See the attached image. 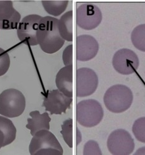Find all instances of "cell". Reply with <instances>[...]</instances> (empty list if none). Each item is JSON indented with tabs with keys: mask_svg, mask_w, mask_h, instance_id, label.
<instances>
[{
	"mask_svg": "<svg viewBox=\"0 0 145 155\" xmlns=\"http://www.w3.org/2000/svg\"><path fill=\"white\" fill-rule=\"evenodd\" d=\"M58 19L51 16L42 17L37 31V40L41 50L52 54L64 46L65 40L60 36Z\"/></svg>",
	"mask_w": 145,
	"mask_h": 155,
	"instance_id": "6da1fadb",
	"label": "cell"
},
{
	"mask_svg": "<svg viewBox=\"0 0 145 155\" xmlns=\"http://www.w3.org/2000/svg\"><path fill=\"white\" fill-rule=\"evenodd\" d=\"M133 99V94L128 87L117 84L107 89L103 97V102L110 112L122 113L130 108Z\"/></svg>",
	"mask_w": 145,
	"mask_h": 155,
	"instance_id": "7a4b0ae2",
	"label": "cell"
},
{
	"mask_svg": "<svg viewBox=\"0 0 145 155\" xmlns=\"http://www.w3.org/2000/svg\"><path fill=\"white\" fill-rule=\"evenodd\" d=\"M31 155H62L64 150L55 135L48 130L37 132L31 140L29 147Z\"/></svg>",
	"mask_w": 145,
	"mask_h": 155,
	"instance_id": "3957f363",
	"label": "cell"
},
{
	"mask_svg": "<svg viewBox=\"0 0 145 155\" xmlns=\"http://www.w3.org/2000/svg\"><path fill=\"white\" fill-rule=\"evenodd\" d=\"M103 116V109L96 100H84L77 105L76 118L81 126L86 128L95 127L102 121Z\"/></svg>",
	"mask_w": 145,
	"mask_h": 155,
	"instance_id": "277c9868",
	"label": "cell"
},
{
	"mask_svg": "<svg viewBox=\"0 0 145 155\" xmlns=\"http://www.w3.org/2000/svg\"><path fill=\"white\" fill-rule=\"evenodd\" d=\"M26 105L24 95L17 89H7L0 94V114L5 117L15 118L20 116Z\"/></svg>",
	"mask_w": 145,
	"mask_h": 155,
	"instance_id": "5b68a950",
	"label": "cell"
},
{
	"mask_svg": "<svg viewBox=\"0 0 145 155\" xmlns=\"http://www.w3.org/2000/svg\"><path fill=\"white\" fill-rule=\"evenodd\" d=\"M107 147L113 155H129L134 150L135 143L128 131L117 129L109 135Z\"/></svg>",
	"mask_w": 145,
	"mask_h": 155,
	"instance_id": "8992f818",
	"label": "cell"
},
{
	"mask_svg": "<svg viewBox=\"0 0 145 155\" xmlns=\"http://www.w3.org/2000/svg\"><path fill=\"white\" fill-rule=\"evenodd\" d=\"M112 65L119 74L129 75L137 70L140 66V59L134 51L128 48H122L113 55Z\"/></svg>",
	"mask_w": 145,
	"mask_h": 155,
	"instance_id": "52a82bcc",
	"label": "cell"
},
{
	"mask_svg": "<svg viewBox=\"0 0 145 155\" xmlns=\"http://www.w3.org/2000/svg\"><path fill=\"white\" fill-rule=\"evenodd\" d=\"M76 21L77 25L81 29L93 30L102 22V11L95 5L83 4L77 9Z\"/></svg>",
	"mask_w": 145,
	"mask_h": 155,
	"instance_id": "ba28073f",
	"label": "cell"
},
{
	"mask_svg": "<svg viewBox=\"0 0 145 155\" xmlns=\"http://www.w3.org/2000/svg\"><path fill=\"white\" fill-rule=\"evenodd\" d=\"M98 84V77L93 69L87 68L77 69L76 94L78 97H84L93 94L96 92Z\"/></svg>",
	"mask_w": 145,
	"mask_h": 155,
	"instance_id": "9c48e42d",
	"label": "cell"
},
{
	"mask_svg": "<svg viewBox=\"0 0 145 155\" xmlns=\"http://www.w3.org/2000/svg\"><path fill=\"white\" fill-rule=\"evenodd\" d=\"M41 18V16L36 14L29 15L23 18L17 28V36L20 41L30 46L38 45L37 31Z\"/></svg>",
	"mask_w": 145,
	"mask_h": 155,
	"instance_id": "30bf717a",
	"label": "cell"
},
{
	"mask_svg": "<svg viewBox=\"0 0 145 155\" xmlns=\"http://www.w3.org/2000/svg\"><path fill=\"white\" fill-rule=\"evenodd\" d=\"M72 102V97H68L56 89L48 91L43 106L51 114H61L66 112Z\"/></svg>",
	"mask_w": 145,
	"mask_h": 155,
	"instance_id": "8fae6325",
	"label": "cell"
},
{
	"mask_svg": "<svg viewBox=\"0 0 145 155\" xmlns=\"http://www.w3.org/2000/svg\"><path fill=\"white\" fill-rule=\"evenodd\" d=\"M99 48V43L93 36L83 35L77 36L76 40V57L81 62H86L95 57Z\"/></svg>",
	"mask_w": 145,
	"mask_h": 155,
	"instance_id": "7c38bea8",
	"label": "cell"
},
{
	"mask_svg": "<svg viewBox=\"0 0 145 155\" xmlns=\"http://www.w3.org/2000/svg\"><path fill=\"white\" fill-rule=\"evenodd\" d=\"M21 15L14 7L11 1H0V29H17Z\"/></svg>",
	"mask_w": 145,
	"mask_h": 155,
	"instance_id": "4fadbf2b",
	"label": "cell"
},
{
	"mask_svg": "<svg viewBox=\"0 0 145 155\" xmlns=\"http://www.w3.org/2000/svg\"><path fill=\"white\" fill-rule=\"evenodd\" d=\"M55 83L58 90L68 97H73V66L62 68L56 76Z\"/></svg>",
	"mask_w": 145,
	"mask_h": 155,
	"instance_id": "5bb4252c",
	"label": "cell"
},
{
	"mask_svg": "<svg viewBox=\"0 0 145 155\" xmlns=\"http://www.w3.org/2000/svg\"><path fill=\"white\" fill-rule=\"evenodd\" d=\"M30 118L27 119L26 128L29 129L30 134L33 135L41 130H49L51 118L48 113L41 114L39 111H33L29 113Z\"/></svg>",
	"mask_w": 145,
	"mask_h": 155,
	"instance_id": "9a60e30c",
	"label": "cell"
},
{
	"mask_svg": "<svg viewBox=\"0 0 145 155\" xmlns=\"http://www.w3.org/2000/svg\"><path fill=\"white\" fill-rule=\"evenodd\" d=\"M60 36L65 41H73V11L67 12L58 21Z\"/></svg>",
	"mask_w": 145,
	"mask_h": 155,
	"instance_id": "2e32d148",
	"label": "cell"
},
{
	"mask_svg": "<svg viewBox=\"0 0 145 155\" xmlns=\"http://www.w3.org/2000/svg\"><path fill=\"white\" fill-rule=\"evenodd\" d=\"M0 130L4 134L3 147L12 143L15 140L17 129L13 122L5 116H0Z\"/></svg>",
	"mask_w": 145,
	"mask_h": 155,
	"instance_id": "e0dca14e",
	"label": "cell"
},
{
	"mask_svg": "<svg viewBox=\"0 0 145 155\" xmlns=\"http://www.w3.org/2000/svg\"><path fill=\"white\" fill-rule=\"evenodd\" d=\"M45 11L49 15L57 17L63 14L68 5V1H42Z\"/></svg>",
	"mask_w": 145,
	"mask_h": 155,
	"instance_id": "ac0fdd59",
	"label": "cell"
},
{
	"mask_svg": "<svg viewBox=\"0 0 145 155\" xmlns=\"http://www.w3.org/2000/svg\"><path fill=\"white\" fill-rule=\"evenodd\" d=\"M131 39L136 48L145 52V24L139 25L132 30Z\"/></svg>",
	"mask_w": 145,
	"mask_h": 155,
	"instance_id": "d6986e66",
	"label": "cell"
},
{
	"mask_svg": "<svg viewBox=\"0 0 145 155\" xmlns=\"http://www.w3.org/2000/svg\"><path fill=\"white\" fill-rule=\"evenodd\" d=\"M61 134L68 147H73V120L72 118L67 119L63 123Z\"/></svg>",
	"mask_w": 145,
	"mask_h": 155,
	"instance_id": "ffe728a7",
	"label": "cell"
},
{
	"mask_svg": "<svg viewBox=\"0 0 145 155\" xmlns=\"http://www.w3.org/2000/svg\"><path fill=\"white\" fill-rule=\"evenodd\" d=\"M132 130L138 141L145 143V117L137 119L132 125Z\"/></svg>",
	"mask_w": 145,
	"mask_h": 155,
	"instance_id": "44dd1931",
	"label": "cell"
},
{
	"mask_svg": "<svg viewBox=\"0 0 145 155\" xmlns=\"http://www.w3.org/2000/svg\"><path fill=\"white\" fill-rule=\"evenodd\" d=\"M10 66V59L8 54L0 48V76L7 73Z\"/></svg>",
	"mask_w": 145,
	"mask_h": 155,
	"instance_id": "7402d4cb",
	"label": "cell"
},
{
	"mask_svg": "<svg viewBox=\"0 0 145 155\" xmlns=\"http://www.w3.org/2000/svg\"><path fill=\"white\" fill-rule=\"evenodd\" d=\"M84 155H102V153L97 142L90 140L84 146Z\"/></svg>",
	"mask_w": 145,
	"mask_h": 155,
	"instance_id": "603a6c76",
	"label": "cell"
},
{
	"mask_svg": "<svg viewBox=\"0 0 145 155\" xmlns=\"http://www.w3.org/2000/svg\"><path fill=\"white\" fill-rule=\"evenodd\" d=\"M62 59L65 66H73V45L67 46L63 51Z\"/></svg>",
	"mask_w": 145,
	"mask_h": 155,
	"instance_id": "cb8c5ba5",
	"label": "cell"
},
{
	"mask_svg": "<svg viewBox=\"0 0 145 155\" xmlns=\"http://www.w3.org/2000/svg\"><path fill=\"white\" fill-rule=\"evenodd\" d=\"M134 155H145V147H142L138 149L134 153Z\"/></svg>",
	"mask_w": 145,
	"mask_h": 155,
	"instance_id": "d4e9b609",
	"label": "cell"
},
{
	"mask_svg": "<svg viewBox=\"0 0 145 155\" xmlns=\"http://www.w3.org/2000/svg\"><path fill=\"white\" fill-rule=\"evenodd\" d=\"M4 139V134L1 130H0V149H1L2 147H3Z\"/></svg>",
	"mask_w": 145,
	"mask_h": 155,
	"instance_id": "484cf974",
	"label": "cell"
}]
</instances>
